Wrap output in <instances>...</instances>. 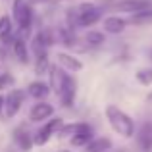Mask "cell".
Listing matches in <instances>:
<instances>
[{"label":"cell","instance_id":"obj_11","mask_svg":"<svg viewBox=\"0 0 152 152\" xmlns=\"http://www.w3.org/2000/svg\"><path fill=\"white\" fill-rule=\"evenodd\" d=\"M125 25H127V21H125V19H121V18H118V15H110V18L104 19V31L110 33V35L121 33V31L125 29Z\"/></svg>","mask_w":152,"mask_h":152},{"label":"cell","instance_id":"obj_20","mask_svg":"<svg viewBox=\"0 0 152 152\" xmlns=\"http://www.w3.org/2000/svg\"><path fill=\"white\" fill-rule=\"evenodd\" d=\"M152 129L148 125H145V129H142V133H141V139H139V141H141V146L145 150H150V146H152Z\"/></svg>","mask_w":152,"mask_h":152},{"label":"cell","instance_id":"obj_1","mask_svg":"<svg viewBox=\"0 0 152 152\" xmlns=\"http://www.w3.org/2000/svg\"><path fill=\"white\" fill-rule=\"evenodd\" d=\"M106 118L108 123L112 125V129L115 133H119L121 137L131 139L135 135V121L121 110V108L114 106V104H108L106 106Z\"/></svg>","mask_w":152,"mask_h":152},{"label":"cell","instance_id":"obj_26","mask_svg":"<svg viewBox=\"0 0 152 152\" xmlns=\"http://www.w3.org/2000/svg\"><path fill=\"white\" fill-rule=\"evenodd\" d=\"M2 58H4V50L0 48V60H2Z\"/></svg>","mask_w":152,"mask_h":152},{"label":"cell","instance_id":"obj_8","mask_svg":"<svg viewBox=\"0 0 152 152\" xmlns=\"http://www.w3.org/2000/svg\"><path fill=\"white\" fill-rule=\"evenodd\" d=\"M150 8L148 0H121V2L115 4V10L118 12H127V14H137Z\"/></svg>","mask_w":152,"mask_h":152},{"label":"cell","instance_id":"obj_24","mask_svg":"<svg viewBox=\"0 0 152 152\" xmlns=\"http://www.w3.org/2000/svg\"><path fill=\"white\" fill-rule=\"evenodd\" d=\"M2 110H4V96H0V114H2Z\"/></svg>","mask_w":152,"mask_h":152},{"label":"cell","instance_id":"obj_6","mask_svg":"<svg viewBox=\"0 0 152 152\" xmlns=\"http://www.w3.org/2000/svg\"><path fill=\"white\" fill-rule=\"evenodd\" d=\"M93 127L89 123H77V129H75L73 137H71V145L73 146H87L93 141Z\"/></svg>","mask_w":152,"mask_h":152},{"label":"cell","instance_id":"obj_21","mask_svg":"<svg viewBox=\"0 0 152 152\" xmlns=\"http://www.w3.org/2000/svg\"><path fill=\"white\" fill-rule=\"evenodd\" d=\"M85 41H87V45H91V46H100L104 42V35L98 33V31H89V35L85 37Z\"/></svg>","mask_w":152,"mask_h":152},{"label":"cell","instance_id":"obj_2","mask_svg":"<svg viewBox=\"0 0 152 152\" xmlns=\"http://www.w3.org/2000/svg\"><path fill=\"white\" fill-rule=\"evenodd\" d=\"M14 18L23 31H29L31 23H33V12L25 4V0H15L14 2Z\"/></svg>","mask_w":152,"mask_h":152},{"label":"cell","instance_id":"obj_17","mask_svg":"<svg viewBox=\"0 0 152 152\" xmlns=\"http://www.w3.org/2000/svg\"><path fill=\"white\" fill-rule=\"evenodd\" d=\"M129 23H133V25H146V23H152V8H146V10L137 12V14H131Z\"/></svg>","mask_w":152,"mask_h":152},{"label":"cell","instance_id":"obj_12","mask_svg":"<svg viewBox=\"0 0 152 152\" xmlns=\"http://www.w3.org/2000/svg\"><path fill=\"white\" fill-rule=\"evenodd\" d=\"M27 93H29L33 98H37V100H45V98L48 96V93H50V87L46 85V83H42V81H33L29 85V89H27Z\"/></svg>","mask_w":152,"mask_h":152},{"label":"cell","instance_id":"obj_4","mask_svg":"<svg viewBox=\"0 0 152 152\" xmlns=\"http://www.w3.org/2000/svg\"><path fill=\"white\" fill-rule=\"evenodd\" d=\"M23 96H25L23 91L14 89V91H10V94H8L6 98H4V112H6L8 118H14V115L19 112V108H21V104H23Z\"/></svg>","mask_w":152,"mask_h":152},{"label":"cell","instance_id":"obj_13","mask_svg":"<svg viewBox=\"0 0 152 152\" xmlns=\"http://www.w3.org/2000/svg\"><path fill=\"white\" fill-rule=\"evenodd\" d=\"M48 71H50V89L58 94L60 89H62V83H64L66 73H64V69H62V67H58V66H50Z\"/></svg>","mask_w":152,"mask_h":152},{"label":"cell","instance_id":"obj_14","mask_svg":"<svg viewBox=\"0 0 152 152\" xmlns=\"http://www.w3.org/2000/svg\"><path fill=\"white\" fill-rule=\"evenodd\" d=\"M112 150V139L108 137H98L87 145V152H110Z\"/></svg>","mask_w":152,"mask_h":152},{"label":"cell","instance_id":"obj_7","mask_svg":"<svg viewBox=\"0 0 152 152\" xmlns=\"http://www.w3.org/2000/svg\"><path fill=\"white\" fill-rule=\"evenodd\" d=\"M102 15V10L100 8H94V6H85L81 8L79 12V18H77V23L83 27H89V25H94V23L100 19Z\"/></svg>","mask_w":152,"mask_h":152},{"label":"cell","instance_id":"obj_10","mask_svg":"<svg viewBox=\"0 0 152 152\" xmlns=\"http://www.w3.org/2000/svg\"><path fill=\"white\" fill-rule=\"evenodd\" d=\"M58 64H60V67H64V69H67V71H81L83 69V64H81V60H77V58H73L71 54H66V52H58Z\"/></svg>","mask_w":152,"mask_h":152},{"label":"cell","instance_id":"obj_3","mask_svg":"<svg viewBox=\"0 0 152 152\" xmlns=\"http://www.w3.org/2000/svg\"><path fill=\"white\" fill-rule=\"evenodd\" d=\"M62 125H64V123H62V119H60V118L50 119L46 125H42V129H39V131H37V135L33 137V145H39V146L46 145V142L50 141L52 135L60 131V127H62Z\"/></svg>","mask_w":152,"mask_h":152},{"label":"cell","instance_id":"obj_18","mask_svg":"<svg viewBox=\"0 0 152 152\" xmlns=\"http://www.w3.org/2000/svg\"><path fill=\"white\" fill-rule=\"evenodd\" d=\"M14 54L18 56V60L21 64H27L29 62V52H27V46L21 39H15L14 41Z\"/></svg>","mask_w":152,"mask_h":152},{"label":"cell","instance_id":"obj_5","mask_svg":"<svg viewBox=\"0 0 152 152\" xmlns=\"http://www.w3.org/2000/svg\"><path fill=\"white\" fill-rule=\"evenodd\" d=\"M75 89H77V85H75L73 77H69V75L66 73L64 83H62V89H60V93H58L60 100H62V104H64L66 108H69L71 104L75 102Z\"/></svg>","mask_w":152,"mask_h":152},{"label":"cell","instance_id":"obj_15","mask_svg":"<svg viewBox=\"0 0 152 152\" xmlns=\"http://www.w3.org/2000/svg\"><path fill=\"white\" fill-rule=\"evenodd\" d=\"M14 141L18 142V146L21 150H31V146H33V139L29 137V133H25L23 129H15L14 131Z\"/></svg>","mask_w":152,"mask_h":152},{"label":"cell","instance_id":"obj_25","mask_svg":"<svg viewBox=\"0 0 152 152\" xmlns=\"http://www.w3.org/2000/svg\"><path fill=\"white\" fill-rule=\"evenodd\" d=\"M146 100H148V102H150V104H152V93H150V94H148V98H146Z\"/></svg>","mask_w":152,"mask_h":152},{"label":"cell","instance_id":"obj_22","mask_svg":"<svg viewBox=\"0 0 152 152\" xmlns=\"http://www.w3.org/2000/svg\"><path fill=\"white\" fill-rule=\"evenodd\" d=\"M137 79H139V83H142V85H150L152 83V69H141L137 73Z\"/></svg>","mask_w":152,"mask_h":152},{"label":"cell","instance_id":"obj_16","mask_svg":"<svg viewBox=\"0 0 152 152\" xmlns=\"http://www.w3.org/2000/svg\"><path fill=\"white\" fill-rule=\"evenodd\" d=\"M12 41V21L8 15H2L0 18V42L8 45Z\"/></svg>","mask_w":152,"mask_h":152},{"label":"cell","instance_id":"obj_9","mask_svg":"<svg viewBox=\"0 0 152 152\" xmlns=\"http://www.w3.org/2000/svg\"><path fill=\"white\" fill-rule=\"evenodd\" d=\"M52 114H54L52 104H48V102H39V104H35V106L31 108V121H35V123L45 121V119L52 118Z\"/></svg>","mask_w":152,"mask_h":152},{"label":"cell","instance_id":"obj_23","mask_svg":"<svg viewBox=\"0 0 152 152\" xmlns=\"http://www.w3.org/2000/svg\"><path fill=\"white\" fill-rule=\"evenodd\" d=\"M14 85V77L10 73H0V91L2 89H8V87Z\"/></svg>","mask_w":152,"mask_h":152},{"label":"cell","instance_id":"obj_19","mask_svg":"<svg viewBox=\"0 0 152 152\" xmlns=\"http://www.w3.org/2000/svg\"><path fill=\"white\" fill-rule=\"evenodd\" d=\"M48 69H50L48 56H46V54L37 56V64H35V73H37V75H42L45 71H48Z\"/></svg>","mask_w":152,"mask_h":152},{"label":"cell","instance_id":"obj_27","mask_svg":"<svg viewBox=\"0 0 152 152\" xmlns=\"http://www.w3.org/2000/svg\"><path fill=\"white\" fill-rule=\"evenodd\" d=\"M110 152H112V150H110ZM119 152H125V150H119Z\"/></svg>","mask_w":152,"mask_h":152}]
</instances>
